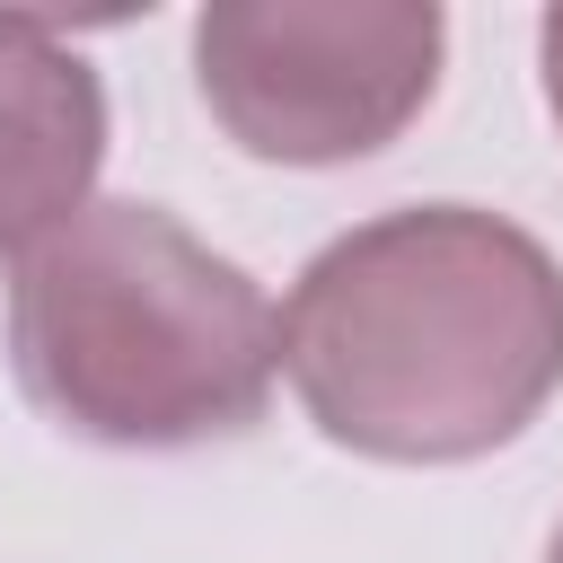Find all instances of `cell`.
Here are the masks:
<instances>
[{
  "instance_id": "8992f818",
  "label": "cell",
  "mask_w": 563,
  "mask_h": 563,
  "mask_svg": "<svg viewBox=\"0 0 563 563\" xmlns=\"http://www.w3.org/2000/svg\"><path fill=\"white\" fill-rule=\"evenodd\" d=\"M545 563H563V528H554V545H545Z\"/></svg>"
},
{
  "instance_id": "6da1fadb",
  "label": "cell",
  "mask_w": 563,
  "mask_h": 563,
  "mask_svg": "<svg viewBox=\"0 0 563 563\" xmlns=\"http://www.w3.org/2000/svg\"><path fill=\"white\" fill-rule=\"evenodd\" d=\"M282 369L352 457H493L563 387V264L475 202L378 211L290 282Z\"/></svg>"
},
{
  "instance_id": "7a4b0ae2",
  "label": "cell",
  "mask_w": 563,
  "mask_h": 563,
  "mask_svg": "<svg viewBox=\"0 0 563 563\" xmlns=\"http://www.w3.org/2000/svg\"><path fill=\"white\" fill-rule=\"evenodd\" d=\"M9 361L35 413L97 449L238 440L273 405L282 317L246 264L158 202H88L9 282Z\"/></svg>"
},
{
  "instance_id": "5b68a950",
  "label": "cell",
  "mask_w": 563,
  "mask_h": 563,
  "mask_svg": "<svg viewBox=\"0 0 563 563\" xmlns=\"http://www.w3.org/2000/svg\"><path fill=\"white\" fill-rule=\"evenodd\" d=\"M537 62H545V106H554V123H563V9H545V26H537Z\"/></svg>"
},
{
  "instance_id": "277c9868",
  "label": "cell",
  "mask_w": 563,
  "mask_h": 563,
  "mask_svg": "<svg viewBox=\"0 0 563 563\" xmlns=\"http://www.w3.org/2000/svg\"><path fill=\"white\" fill-rule=\"evenodd\" d=\"M106 167V88L53 18L0 9V255H35L88 211Z\"/></svg>"
},
{
  "instance_id": "3957f363",
  "label": "cell",
  "mask_w": 563,
  "mask_h": 563,
  "mask_svg": "<svg viewBox=\"0 0 563 563\" xmlns=\"http://www.w3.org/2000/svg\"><path fill=\"white\" fill-rule=\"evenodd\" d=\"M440 44L449 18L431 0H211L194 18V88L246 158L343 167L431 106Z\"/></svg>"
}]
</instances>
